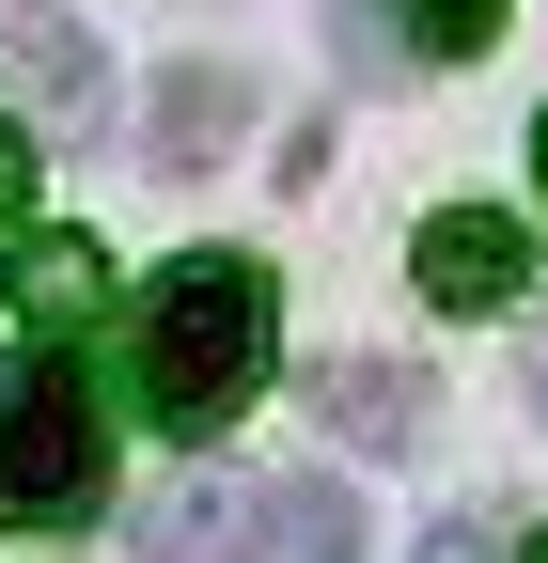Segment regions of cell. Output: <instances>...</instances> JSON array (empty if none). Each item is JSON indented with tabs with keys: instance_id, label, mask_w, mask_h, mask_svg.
Masks as SVG:
<instances>
[{
	"instance_id": "cell-4",
	"label": "cell",
	"mask_w": 548,
	"mask_h": 563,
	"mask_svg": "<svg viewBox=\"0 0 548 563\" xmlns=\"http://www.w3.org/2000/svg\"><path fill=\"white\" fill-rule=\"evenodd\" d=\"M235 141H251V79H235V63H173V79H157V110H142V157H157L173 188H204Z\"/></svg>"
},
{
	"instance_id": "cell-8",
	"label": "cell",
	"mask_w": 548,
	"mask_h": 563,
	"mask_svg": "<svg viewBox=\"0 0 548 563\" xmlns=\"http://www.w3.org/2000/svg\"><path fill=\"white\" fill-rule=\"evenodd\" d=\"M17 313H32L47 344H63V329H95V313H110V251L32 220V235H17Z\"/></svg>"
},
{
	"instance_id": "cell-9",
	"label": "cell",
	"mask_w": 548,
	"mask_h": 563,
	"mask_svg": "<svg viewBox=\"0 0 548 563\" xmlns=\"http://www.w3.org/2000/svg\"><path fill=\"white\" fill-rule=\"evenodd\" d=\"M266 563H361V501H346L329 470L266 485Z\"/></svg>"
},
{
	"instance_id": "cell-10",
	"label": "cell",
	"mask_w": 548,
	"mask_h": 563,
	"mask_svg": "<svg viewBox=\"0 0 548 563\" xmlns=\"http://www.w3.org/2000/svg\"><path fill=\"white\" fill-rule=\"evenodd\" d=\"M392 16H407V63H486L517 0H392Z\"/></svg>"
},
{
	"instance_id": "cell-16",
	"label": "cell",
	"mask_w": 548,
	"mask_h": 563,
	"mask_svg": "<svg viewBox=\"0 0 548 563\" xmlns=\"http://www.w3.org/2000/svg\"><path fill=\"white\" fill-rule=\"evenodd\" d=\"M517 563H548V532H533V548H517Z\"/></svg>"
},
{
	"instance_id": "cell-3",
	"label": "cell",
	"mask_w": 548,
	"mask_h": 563,
	"mask_svg": "<svg viewBox=\"0 0 548 563\" xmlns=\"http://www.w3.org/2000/svg\"><path fill=\"white\" fill-rule=\"evenodd\" d=\"M407 282H424L439 313H517V282H533V235L502 220V203H439V220L407 235Z\"/></svg>"
},
{
	"instance_id": "cell-1",
	"label": "cell",
	"mask_w": 548,
	"mask_h": 563,
	"mask_svg": "<svg viewBox=\"0 0 548 563\" xmlns=\"http://www.w3.org/2000/svg\"><path fill=\"white\" fill-rule=\"evenodd\" d=\"M283 361V282L251 251H173L142 282V422L157 439H220Z\"/></svg>"
},
{
	"instance_id": "cell-13",
	"label": "cell",
	"mask_w": 548,
	"mask_h": 563,
	"mask_svg": "<svg viewBox=\"0 0 548 563\" xmlns=\"http://www.w3.org/2000/svg\"><path fill=\"white\" fill-rule=\"evenodd\" d=\"M0 220H32V125H0Z\"/></svg>"
},
{
	"instance_id": "cell-14",
	"label": "cell",
	"mask_w": 548,
	"mask_h": 563,
	"mask_svg": "<svg viewBox=\"0 0 548 563\" xmlns=\"http://www.w3.org/2000/svg\"><path fill=\"white\" fill-rule=\"evenodd\" d=\"M517 391H533V422H548V329H533V344H517Z\"/></svg>"
},
{
	"instance_id": "cell-7",
	"label": "cell",
	"mask_w": 548,
	"mask_h": 563,
	"mask_svg": "<svg viewBox=\"0 0 548 563\" xmlns=\"http://www.w3.org/2000/svg\"><path fill=\"white\" fill-rule=\"evenodd\" d=\"M142 563H266V501L251 485H173L142 517Z\"/></svg>"
},
{
	"instance_id": "cell-6",
	"label": "cell",
	"mask_w": 548,
	"mask_h": 563,
	"mask_svg": "<svg viewBox=\"0 0 548 563\" xmlns=\"http://www.w3.org/2000/svg\"><path fill=\"white\" fill-rule=\"evenodd\" d=\"M0 63H17V95L47 125H95V95H110V63H95V32L63 16V0H17V16H0Z\"/></svg>"
},
{
	"instance_id": "cell-11",
	"label": "cell",
	"mask_w": 548,
	"mask_h": 563,
	"mask_svg": "<svg viewBox=\"0 0 548 563\" xmlns=\"http://www.w3.org/2000/svg\"><path fill=\"white\" fill-rule=\"evenodd\" d=\"M314 16H329V63H346V79H392V63H407V16H392V0H314Z\"/></svg>"
},
{
	"instance_id": "cell-15",
	"label": "cell",
	"mask_w": 548,
	"mask_h": 563,
	"mask_svg": "<svg viewBox=\"0 0 548 563\" xmlns=\"http://www.w3.org/2000/svg\"><path fill=\"white\" fill-rule=\"evenodd\" d=\"M533 188H548V125H533Z\"/></svg>"
},
{
	"instance_id": "cell-12",
	"label": "cell",
	"mask_w": 548,
	"mask_h": 563,
	"mask_svg": "<svg viewBox=\"0 0 548 563\" xmlns=\"http://www.w3.org/2000/svg\"><path fill=\"white\" fill-rule=\"evenodd\" d=\"M424 563H517V548H502V517H439V532H424Z\"/></svg>"
},
{
	"instance_id": "cell-5",
	"label": "cell",
	"mask_w": 548,
	"mask_h": 563,
	"mask_svg": "<svg viewBox=\"0 0 548 563\" xmlns=\"http://www.w3.org/2000/svg\"><path fill=\"white\" fill-rule=\"evenodd\" d=\"M424 361H329L314 376V422H329V439H346L361 470H392V454H424Z\"/></svg>"
},
{
	"instance_id": "cell-2",
	"label": "cell",
	"mask_w": 548,
	"mask_h": 563,
	"mask_svg": "<svg viewBox=\"0 0 548 563\" xmlns=\"http://www.w3.org/2000/svg\"><path fill=\"white\" fill-rule=\"evenodd\" d=\"M110 470H125V439H110L95 361L32 329L17 361H0V532H95Z\"/></svg>"
}]
</instances>
